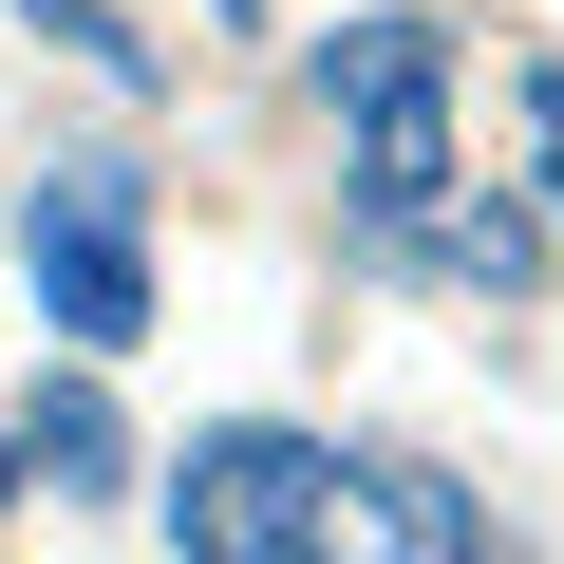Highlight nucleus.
Listing matches in <instances>:
<instances>
[{
    "instance_id": "nucleus-1",
    "label": "nucleus",
    "mask_w": 564,
    "mask_h": 564,
    "mask_svg": "<svg viewBox=\"0 0 564 564\" xmlns=\"http://www.w3.org/2000/svg\"><path fill=\"white\" fill-rule=\"evenodd\" d=\"M321 113H339V188H358V245L377 263H414L433 245V207H452V39L433 20H339L321 39Z\"/></svg>"
},
{
    "instance_id": "nucleus-2",
    "label": "nucleus",
    "mask_w": 564,
    "mask_h": 564,
    "mask_svg": "<svg viewBox=\"0 0 564 564\" xmlns=\"http://www.w3.org/2000/svg\"><path fill=\"white\" fill-rule=\"evenodd\" d=\"M188 564H321L339 527H358V470L321 452V433H188V470H170V508H151Z\"/></svg>"
},
{
    "instance_id": "nucleus-3",
    "label": "nucleus",
    "mask_w": 564,
    "mask_h": 564,
    "mask_svg": "<svg viewBox=\"0 0 564 564\" xmlns=\"http://www.w3.org/2000/svg\"><path fill=\"white\" fill-rule=\"evenodd\" d=\"M20 282L76 358H132L151 339V188L132 170H39L20 188Z\"/></svg>"
},
{
    "instance_id": "nucleus-4",
    "label": "nucleus",
    "mask_w": 564,
    "mask_h": 564,
    "mask_svg": "<svg viewBox=\"0 0 564 564\" xmlns=\"http://www.w3.org/2000/svg\"><path fill=\"white\" fill-rule=\"evenodd\" d=\"M113 470H132L113 395H95V377H39V395H20V489H39V508H95Z\"/></svg>"
},
{
    "instance_id": "nucleus-5",
    "label": "nucleus",
    "mask_w": 564,
    "mask_h": 564,
    "mask_svg": "<svg viewBox=\"0 0 564 564\" xmlns=\"http://www.w3.org/2000/svg\"><path fill=\"white\" fill-rule=\"evenodd\" d=\"M358 527L414 545V564H470V545H489V508H470L452 470H414V452H358Z\"/></svg>"
},
{
    "instance_id": "nucleus-6",
    "label": "nucleus",
    "mask_w": 564,
    "mask_h": 564,
    "mask_svg": "<svg viewBox=\"0 0 564 564\" xmlns=\"http://www.w3.org/2000/svg\"><path fill=\"white\" fill-rule=\"evenodd\" d=\"M414 263H452V282H489V302H527V282H545V226H527V207H433Z\"/></svg>"
},
{
    "instance_id": "nucleus-7",
    "label": "nucleus",
    "mask_w": 564,
    "mask_h": 564,
    "mask_svg": "<svg viewBox=\"0 0 564 564\" xmlns=\"http://www.w3.org/2000/svg\"><path fill=\"white\" fill-rule=\"evenodd\" d=\"M20 20H39V39H57V57H95V76H151V39H132V20H113V0H20Z\"/></svg>"
},
{
    "instance_id": "nucleus-8",
    "label": "nucleus",
    "mask_w": 564,
    "mask_h": 564,
    "mask_svg": "<svg viewBox=\"0 0 564 564\" xmlns=\"http://www.w3.org/2000/svg\"><path fill=\"white\" fill-rule=\"evenodd\" d=\"M527 170H545V207H564V57L527 76Z\"/></svg>"
},
{
    "instance_id": "nucleus-9",
    "label": "nucleus",
    "mask_w": 564,
    "mask_h": 564,
    "mask_svg": "<svg viewBox=\"0 0 564 564\" xmlns=\"http://www.w3.org/2000/svg\"><path fill=\"white\" fill-rule=\"evenodd\" d=\"M0 508H20V433H0Z\"/></svg>"
}]
</instances>
